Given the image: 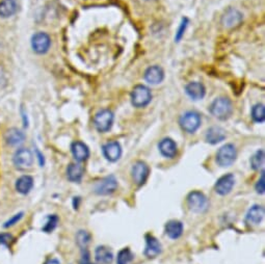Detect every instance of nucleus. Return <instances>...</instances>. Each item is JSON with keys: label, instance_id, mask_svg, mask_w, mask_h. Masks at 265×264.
I'll list each match as a JSON object with an SVG mask.
<instances>
[{"label": "nucleus", "instance_id": "f257e3e1", "mask_svg": "<svg viewBox=\"0 0 265 264\" xmlns=\"http://www.w3.org/2000/svg\"><path fill=\"white\" fill-rule=\"evenodd\" d=\"M209 111L214 118L221 120V121H224V120H228L233 113L232 102L226 97L216 98L211 103Z\"/></svg>", "mask_w": 265, "mask_h": 264}, {"label": "nucleus", "instance_id": "f03ea898", "mask_svg": "<svg viewBox=\"0 0 265 264\" xmlns=\"http://www.w3.org/2000/svg\"><path fill=\"white\" fill-rule=\"evenodd\" d=\"M187 206L192 212L204 213L209 208V201L203 193L195 190L187 196Z\"/></svg>", "mask_w": 265, "mask_h": 264}, {"label": "nucleus", "instance_id": "7ed1b4c3", "mask_svg": "<svg viewBox=\"0 0 265 264\" xmlns=\"http://www.w3.org/2000/svg\"><path fill=\"white\" fill-rule=\"evenodd\" d=\"M201 116L197 111L190 110L184 113L179 120V124L182 128V130H184L187 133H195L201 126Z\"/></svg>", "mask_w": 265, "mask_h": 264}, {"label": "nucleus", "instance_id": "20e7f679", "mask_svg": "<svg viewBox=\"0 0 265 264\" xmlns=\"http://www.w3.org/2000/svg\"><path fill=\"white\" fill-rule=\"evenodd\" d=\"M152 100V93L149 87L144 85H136L131 92V103L134 107L143 108L147 106Z\"/></svg>", "mask_w": 265, "mask_h": 264}, {"label": "nucleus", "instance_id": "39448f33", "mask_svg": "<svg viewBox=\"0 0 265 264\" xmlns=\"http://www.w3.org/2000/svg\"><path fill=\"white\" fill-rule=\"evenodd\" d=\"M236 157L237 151L235 146L232 145V143H227L216 153V162L222 167H228L235 162Z\"/></svg>", "mask_w": 265, "mask_h": 264}, {"label": "nucleus", "instance_id": "423d86ee", "mask_svg": "<svg viewBox=\"0 0 265 264\" xmlns=\"http://www.w3.org/2000/svg\"><path fill=\"white\" fill-rule=\"evenodd\" d=\"M115 116L114 113L109 109H102L99 113L96 114L94 118V124L96 129L99 132L104 133L111 129L112 124H114Z\"/></svg>", "mask_w": 265, "mask_h": 264}, {"label": "nucleus", "instance_id": "0eeeda50", "mask_svg": "<svg viewBox=\"0 0 265 264\" xmlns=\"http://www.w3.org/2000/svg\"><path fill=\"white\" fill-rule=\"evenodd\" d=\"M14 165L16 169L20 171H25L30 169L34 164V154L29 149L22 148L16 151L13 158Z\"/></svg>", "mask_w": 265, "mask_h": 264}, {"label": "nucleus", "instance_id": "6e6552de", "mask_svg": "<svg viewBox=\"0 0 265 264\" xmlns=\"http://www.w3.org/2000/svg\"><path fill=\"white\" fill-rule=\"evenodd\" d=\"M150 174V169L146 162H136L131 169L132 180L138 186H142L146 183Z\"/></svg>", "mask_w": 265, "mask_h": 264}, {"label": "nucleus", "instance_id": "1a4fd4ad", "mask_svg": "<svg viewBox=\"0 0 265 264\" xmlns=\"http://www.w3.org/2000/svg\"><path fill=\"white\" fill-rule=\"evenodd\" d=\"M118 188V181L115 176H108L95 185V193L99 196H108L114 194Z\"/></svg>", "mask_w": 265, "mask_h": 264}, {"label": "nucleus", "instance_id": "9d476101", "mask_svg": "<svg viewBox=\"0 0 265 264\" xmlns=\"http://www.w3.org/2000/svg\"><path fill=\"white\" fill-rule=\"evenodd\" d=\"M51 45L50 37L45 33H37L31 38V47L35 52L39 54H44L49 50Z\"/></svg>", "mask_w": 265, "mask_h": 264}, {"label": "nucleus", "instance_id": "9b49d317", "mask_svg": "<svg viewBox=\"0 0 265 264\" xmlns=\"http://www.w3.org/2000/svg\"><path fill=\"white\" fill-rule=\"evenodd\" d=\"M102 152L104 157L108 162H116L122 156V147L120 145V142L116 141H110L102 147Z\"/></svg>", "mask_w": 265, "mask_h": 264}, {"label": "nucleus", "instance_id": "f8f14e48", "mask_svg": "<svg viewBox=\"0 0 265 264\" xmlns=\"http://www.w3.org/2000/svg\"><path fill=\"white\" fill-rule=\"evenodd\" d=\"M234 184H235L234 175L227 174L224 175L223 177H221L218 181H216L214 189L216 191V194H219L220 196H227L231 193L233 187H234Z\"/></svg>", "mask_w": 265, "mask_h": 264}, {"label": "nucleus", "instance_id": "ddd939ff", "mask_svg": "<svg viewBox=\"0 0 265 264\" xmlns=\"http://www.w3.org/2000/svg\"><path fill=\"white\" fill-rule=\"evenodd\" d=\"M162 244L158 239L151 234L146 235V247H144L143 254L147 258H155L162 253Z\"/></svg>", "mask_w": 265, "mask_h": 264}, {"label": "nucleus", "instance_id": "4468645a", "mask_svg": "<svg viewBox=\"0 0 265 264\" xmlns=\"http://www.w3.org/2000/svg\"><path fill=\"white\" fill-rule=\"evenodd\" d=\"M243 21V14L235 9H229L224 14L222 23L224 27L233 28L238 26Z\"/></svg>", "mask_w": 265, "mask_h": 264}, {"label": "nucleus", "instance_id": "2eb2a0df", "mask_svg": "<svg viewBox=\"0 0 265 264\" xmlns=\"http://www.w3.org/2000/svg\"><path fill=\"white\" fill-rule=\"evenodd\" d=\"M71 151L78 162H85L90 157V149L82 142H74L71 146Z\"/></svg>", "mask_w": 265, "mask_h": 264}, {"label": "nucleus", "instance_id": "dca6fc26", "mask_svg": "<svg viewBox=\"0 0 265 264\" xmlns=\"http://www.w3.org/2000/svg\"><path fill=\"white\" fill-rule=\"evenodd\" d=\"M164 72L159 66H153L147 69L144 72V79L150 84H158L163 81Z\"/></svg>", "mask_w": 265, "mask_h": 264}, {"label": "nucleus", "instance_id": "f3484780", "mask_svg": "<svg viewBox=\"0 0 265 264\" xmlns=\"http://www.w3.org/2000/svg\"><path fill=\"white\" fill-rule=\"evenodd\" d=\"M185 92L190 99L197 101V100H201L204 98V96L206 94V89L201 82L195 81V82H189L185 86Z\"/></svg>", "mask_w": 265, "mask_h": 264}, {"label": "nucleus", "instance_id": "a211bd4d", "mask_svg": "<svg viewBox=\"0 0 265 264\" xmlns=\"http://www.w3.org/2000/svg\"><path fill=\"white\" fill-rule=\"evenodd\" d=\"M160 153L166 158H174L178 152L177 143L172 139H163L158 145Z\"/></svg>", "mask_w": 265, "mask_h": 264}, {"label": "nucleus", "instance_id": "6ab92c4d", "mask_svg": "<svg viewBox=\"0 0 265 264\" xmlns=\"http://www.w3.org/2000/svg\"><path fill=\"white\" fill-rule=\"evenodd\" d=\"M226 137H227L226 131H224L222 127L214 126L207 130L205 139L207 142L211 143V145H215V143L223 142L224 139H226Z\"/></svg>", "mask_w": 265, "mask_h": 264}, {"label": "nucleus", "instance_id": "aec40b11", "mask_svg": "<svg viewBox=\"0 0 265 264\" xmlns=\"http://www.w3.org/2000/svg\"><path fill=\"white\" fill-rule=\"evenodd\" d=\"M264 218V208L260 205H254L248 209L246 213V223H250V225L256 226L259 225Z\"/></svg>", "mask_w": 265, "mask_h": 264}, {"label": "nucleus", "instance_id": "412c9836", "mask_svg": "<svg viewBox=\"0 0 265 264\" xmlns=\"http://www.w3.org/2000/svg\"><path fill=\"white\" fill-rule=\"evenodd\" d=\"M183 223L180 221H170L165 223V234L171 239H178L183 234Z\"/></svg>", "mask_w": 265, "mask_h": 264}, {"label": "nucleus", "instance_id": "4be33fe9", "mask_svg": "<svg viewBox=\"0 0 265 264\" xmlns=\"http://www.w3.org/2000/svg\"><path fill=\"white\" fill-rule=\"evenodd\" d=\"M4 140L7 145L18 146L25 140V134H24L20 129H18V128H11V129L5 132Z\"/></svg>", "mask_w": 265, "mask_h": 264}, {"label": "nucleus", "instance_id": "5701e85b", "mask_svg": "<svg viewBox=\"0 0 265 264\" xmlns=\"http://www.w3.org/2000/svg\"><path fill=\"white\" fill-rule=\"evenodd\" d=\"M95 259L99 264H110L114 260V254L109 247L100 245L95 251Z\"/></svg>", "mask_w": 265, "mask_h": 264}, {"label": "nucleus", "instance_id": "b1692460", "mask_svg": "<svg viewBox=\"0 0 265 264\" xmlns=\"http://www.w3.org/2000/svg\"><path fill=\"white\" fill-rule=\"evenodd\" d=\"M18 11V3L16 0H2L0 2V17L10 18Z\"/></svg>", "mask_w": 265, "mask_h": 264}, {"label": "nucleus", "instance_id": "393cba45", "mask_svg": "<svg viewBox=\"0 0 265 264\" xmlns=\"http://www.w3.org/2000/svg\"><path fill=\"white\" fill-rule=\"evenodd\" d=\"M34 187V179L28 175H24L16 182V189L22 195H27Z\"/></svg>", "mask_w": 265, "mask_h": 264}, {"label": "nucleus", "instance_id": "a878e982", "mask_svg": "<svg viewBox=\"0 0 265 264\" xmlns=\"http://www.w3.org/2000/svg\"><path fill=\"white\" fill-rule=\"evenodd\" d=\"M84 169L78 163H71L67 169V177L71 182H80L83 177Z\"/></svg>", "mask_w": 265, "mask_h": 264}, {"label": "nucleus", "instance_id": "bb28decb", "mask_svg": "<svg viewBox=\"0 0 265 264\" xmlns=\"http://www.w3.org/2000/svg\"><path fill=\"white\" fill-rule=\"evenodd\" d=\"M264 159H265V153L263 150L257 151L256 153L251 158V166L252 169L255 171L260 170L264 164Z\"/></svg>", "mask_w": 265, "mask_h": 264}, {"label": "nucleus", "instance_id": "cd10ccee", "mask_svg": "<svg viewBox=\"0 0 265 264\" xmlns=\"http://www.w3.org/2000/svg\"><path fill=\"white\" fill-rule=\"evenodd\" d=\"M134 259V254L131 252L130 249L125 247V249L121 250L118 254L117 258V264H129Z\"/></svg>", "mask_w": 265, "mask_h": 264}, {"label": "nucleus", "instance_id": "c85d7f7f", "mask_svg": "<svg viewBox=\"0 0 265 264\" xmlns=\"http://www.w3.org/2000/svg\"><path fill=\"white\" fill-rule=\"evenodd\" d=\"M252 119L256 123H263L265 120V108L263 104H256L252 108Z\"/></svg>", "mask_w": 265, "mask_h": 264}, {"label": "nucleus", "instance_id": "c756f323", "mask_svg": "<svg viewBox=\"0 0 265 264\" xmlns=\"http://www.w3.org/2000/svg\"><path fill=\"white\" fill-rule=\"evenodd\" d=\"M90 242H91V234L88 233L87 231L80 230L76 235V243L80 249L82 250L86 249V246L88 245V244H90Z\"/></svg>", "mask_w": 265, "mask_h": 264}, {"label": "nucleus", "instance_id": "7c9ffc66", "mask_svg": "<svg viewBox=\"0 0 265 264\" xmlns=\"http://www.w3.org/2000/svg\"><path fill=\"white\" fill-rule=\"evenodd\" d=\"M59 223V217L58 215H49L47 218V222L45 223V226L43 227V231L46 232V233H51V232L56 228Z\"/></svg>", "mask_w": 265, "mask_h": 264}, {"label": "nucleus", "instance_id": "2f4dec72", "mask_svg": "<svg viewBox=\"0 0 265 264\" xmlns=\"http://www.w3.org/2000/svg\"><path fill=\"white\" fill-rule=\"evenodd\" d=\"M187 24H188V19H187V18L182 19V22H181V25H180V27H179L178 33L176 34V37H175L176 42H179L180 40L182 39V37H183V35H184V31H185V29H186V27H187Z\"/></svg>", "mask_w": 265, "mask_h": 264}, {"label": "nucleus", "instance_id": "473e14b6", "mask_svg": "<svg viewBox=\"0 0 265 264\" xmlns=\"http://www.w3.org/2000/svg\"><path fill=\"white\" fill-rule=\"evenodd\" d=\"M265 177H264V171H262V174H261V177L260 179L257 181L256 185H255V188H256V191L260 195H263L265 193Z\"/></svg>", "mask_w": 265, "mask_h": 264}, {"label": "nucleus", "instance_id": "72a5a7b5", "mask_svg": "<svg viewBox=\"0 0 265 264\" xmlns=\"http://www.w3.org/2000/svg\"><path fill=\"white\" fill-rule=\"evenodd\" d=\"M22 218H23V212H20V213L15 214L12 219H10L9 221L5 222V223L3 225V227H4V228L12 227V226L15 225V223H17Z\"/></svg>", "mask_w": 265, "mask_h": 264}, {"label": "nucleus", "instance_id": "f704fd0d", "mask_svg": "<svg viewBox=\"0 0 265 264\" xmlns=\"http://www.w3.org/2000/svg\"><path fill=\"white\" fill-rule=\"evenodd\" d=\"M13 239V237L10 234H0V244H9L11 243V241Z\"/></svg>", "mask_w": 265, "mask_h": 264}, {"label": "nucleus", "instance_id": "c9c22d12", "mask_svg": "<svg viewBox=\"0 0 265 264\" xmlns=\"http://www.w3.org/2000/svg\"><path fill=\"white\" fill-rule=\"evenodd\" d=\"M45 264H61V263L58 259H50V260H48Z\"/></svg>", "mask_w": 265, "mask_h": 264}]
</instances>
